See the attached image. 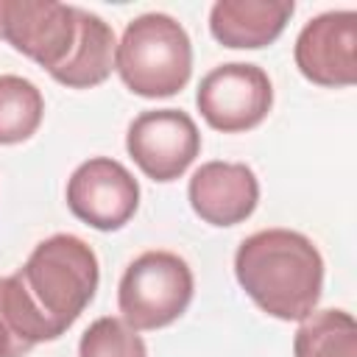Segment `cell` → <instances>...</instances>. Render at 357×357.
<instances>
[{
	"label": "cell",
	"instance_id": "cell-1",
	"mask_svg": "<svg viewBox=\"0 0 357 357\" xmlns=\"http://www.w3.org/2000/svg\"><path fill=\"white\" fill-rule=\"evenodd\" d=\"M234 276L262 312L279 321H304L321 298L324 259L301 231L262 229L240 243Z\"/></svg>",
	"mask_w": 357,
	"mask_h": 357
},
{
	"label": "cell",
	"instance_id": "cell-2",
	"mask_svg": "<svg viewBox=\"0 0 357 357\" xmlns=\"http://www.w3.org/2000/svg\"><path fill=\"white\" fill-rule=\"evenodd\" d=\"M45 318L64 335L86 310L98 290V257L75 234H53L42 240L17 271Z\"/></svg>",
	"mask_w": 357,
	"mask_h": 357
},
{
	"label": "cell",
	"instance_id": "cell-3",
	"mask_svg": "<svg viewBox=\"0 0 357 357\" xmlns=\"http://www.w3.org/2000/svg\"><path fill=\"white\" fill-rule=\"evenodd\" d=\"M114 70L139 98L176 95L192 73L190 36L167 14H142L126 25L114 50Z\"/></svg>",
	"mask_w": 357,
	"mask_h": 357
},
{
	"label": "cell",
	"instance_id": "cell-4",
	"mask_svg": "<svg viewBox=\"0 0 357 357\" xmlns=\"http://www.w3.org/2000/svg\"><path fill=\"white\" fill-rule=\"evenodd\" d=\"M192 298V271L173 251H145L123 273L117 307L134 332L173 324Z\"/></svg>",
	"mask_w": 357,
	"mask_h": 357
},
{
	"label": "cell",
	"instance_id": "cell-5",
	"mask_svg": "<svg viewBox=\"0 0 357 357\" xmlns=\"http://www.w3.org/2000/svg\"><path fill=\"white\" fill-rule=\"evenodd\" d=\"M201 117L223 134L259 126L273 106V86L262 67L229 61L209 70L195 92Z\"/></svg>",
	"mask_w": 357,
	"mask_h": 357
},
{
	"label": "cell",
	"instance_id": "cell-6",
	"mask_svg": "<svg viewBox=\"0 0 357 357\" xmlns=\"http://www.w3.org/2000/svg\"><path fill=\"white\" fill-rule=\"evenodd\" d=\"M0 39L56 73L78 42V6L56 0H0Z\"/></svg>",
	"mask_w": 357,
	"mask_h": 357
},
{
	"label": "cell",
	"instance_id": "cell-7",
	"mask_svg": "<svg viewBox=\"0 0 357 357\" xmlns=\"http://www.w3.org/2000/svg\"><path fill=\"white\" fill-rule=\"evenodd\" d=\"M126 148L148 178L173 181L195 162L201 151V134L187 112L151 109L131 120Z\"/></svg>",
	"mask_w": 357,
	"mask_h": 357
},
{
	"label": "cell",
	"instance_id": "cell-8",
	"mask_svg": "<svg viewBox=\"0 0 357 357\" xmlns=\"http://www.w3.org/2000/svg\"><path fill=\"white\" fill-rule=\"evenodd\" d=\"M67 206L86 226L114 231L134 218L139 184L117 159L95 156L73 170L67 181Z\"/></svg>",
	"mask_w": 357,
	"mask_h": 357
},
{
	"label": "cell",
	"instance_id": "cell-9",
	"mask_svg": "<svg viewBox=\"0 0 357 357\" xmlns=\"http://www.w3.org/2000/svg\"><path fill=\"white\" fill-rule=\"evenodd\" d=\"M296 67L318 86H351L357 81V14L326 11L310 20L296 39Z\"/></svg>",
	"mask_w": 357,
	"mask_h": 357
},
{
	"label": "cell",
	"instance_id": "cell-10",
	"mask_svg": "<svg viewBox=\"0 0 357 357\" xmlns=\"http://www.w3.org/2000/svg\"><path fill=\"white\" fill-rule=\"evenodd\" d=\"M192 212L212 226H234L251 218L259 201V181L243 162H206L187 187Z\"/></svg>",
	"mask_w": 357,
	"mask_h": 357
},
{
	"label": "cell",
	"instance_id": "cell-11",
	"mask_svg": "<svg viewBox=\"0 0 357 357\" xmlns=\"http://www.w3.org/2000/svg\"><path fill=\"white\" fill-rule=\"evenodd\" d=\"M293 8V0H218L209 11V31L223 47L257 50L279 39Z\"/></svg>",
	"mask_w": 357,
	"mask_h": 357
},
{
	"label": "cell",
	"instance_id": "cell-12",
	"mask_svg": "<svg viewBox=\"0 0 357 357\" xmlns=\"http://www.w3.org/2000/svg\"><path fill=\"white\" fill-rule=\"evenodd\" d=\"M114 31L106 20L98 14L78 8V42L67 61L50 73L53 81L70 86V89H89L103 84L114 70Z\"/></svg>",
	"mask_w": 357,
	"mask_h": 357
},
{
	"label": "cell",
	"instance_id": "cell-13",
	"mask_svg": "<svg viewBox=\"0 0 357 357\" xmlns=\"http://www.w3.org/2000/svg\"><path fill=\"white\" fill-rule=\"evenodd\" d=\"M61 337L33 304L20 276L0 279V357H25L36 343Z\"/></svg>",
	"mask_w": 357,
	"mask_h": 357
},
{
	"label": "cell",
	"instance_id": "cell-14",
	"mask_svg": "<svg viewBox=\"0 0 357 357\" xmlns=\"http://www.w3.org/2000/svg\"><path fill=\"white\" fill-rule=\"evenodd\" d=\"M296 357H357V324L346 310L310 312L293 337Z\"/></svg>",
	"mask_w": 357,
	"mask_h": 357
},
{
	"label": "cell",
	"instance_id": "cell-15",
	"mask_svg": "<svg viewBox=\"0 0 357 357\" xmlns=\"http://www.w3.org/2000/svg\"><path fill=\"white\" fill-rule=\"evenodd\" d=\"M45 100L36 84L22 75H0V145L25 142L36 134Z\"/></svg>",
	"mask_w": 357,
	"mask_h": 357
},
{
	"label": "cell",
	"instance_id": "cell-16",
	"mask_svg": "<svg viewBox=\"0 0 357 357\" xmlns=\"http://www.w3.org/2000/svg\"><path fill=\"white\" fill-rule=\"evenodd\" d=\"M78 357H148L145 340L123 318H98L78 343Z\"/></svg>",
	"mask_w": 357,
	"mask_h": 357
}]
</instances>
